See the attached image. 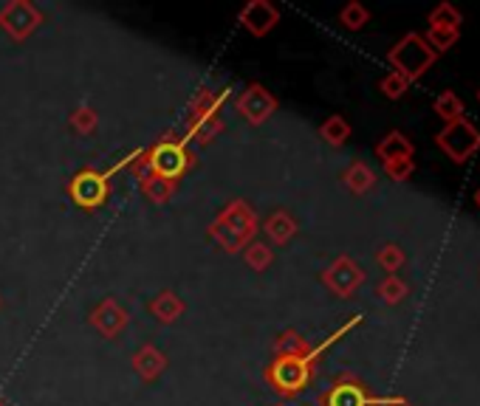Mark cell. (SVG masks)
<instances>
[{
	"instance_id": "5",
	"label": "cell",
	"mask_w": 480,
	"mask_h": 406,
	"mask_svg": "<svg viewBox=\"0 0 480 406\" xmlns=\"http://www.w3.org/2000/svg\"><path fill=\"white\" fill-rule=\"evenodd\" d=\"M384 401H388V398L373 401L371 395H364V390L359 384H342L331 393L328 406H384Z\"/></svg>"
},
{
	"instance_id": "13",
	"label": "cell",
	"mask_w": 480,
	"mask_h": 406,
	"mask_svg": "<svg viewBox=\"0 0 480 406\" xmlns=\"http://www.w3.org/2000/svg\"><path fill=\"white\" fill-rule=\"evenodd\" d=\"M458 37H460V31H444V29H430L427 31V37L424 40L430 43V48L438 54V51H447V48H452L455 43H458Z\"/></svg>"
},
{
	"instance_id": "16",
	"label": "cell",
	"mask_w": 480,
	"mask_h": 406,
	"mask_svg": "<svg viewBox=\"0 0 480 406\" xmlns=\"http://www.w3.org/2000/svg\"><path fill=\"white\" fill-rule=\"evenodd\" d=\"M384 406H413V403L405 401V398H388V401H384Z\"/></svg>"
},
{
	"instance_id": "6",
	"label": "cell",
	"mask_w": 480,
	"mask_h": 406,
	"mask_svg": "<svg viewBox=\"0 0 480 406\" xmlns=\"http://www.w3.org/2000/svg\"><path fill=\"white\" fill-rule=\"evenodd\" d=\"M460 23H464V17L452 4H441L432 9L430 14V29H444V31H460Z\"/></svg>"
},
{
	"instance_id": "12",
	"label": "cell",
	"mask_w": 480,
	"mask_h": 406,
	"mask_svg": "<svg viewBox=\"0 0 480 406\" xmlns=\"http://www.w3.org/2000/svg\"><path fill=\"white\" fill-rule=\"evenodd\" d=\"M322 135H325V142H331V144H342L345 139L351 135V127L345 119H339V116H334V119H328L322 125Z\"/></svg>"
},
{
	"instance_id": "2",
	"label": "cell",
	"mask_w": 480,
	"mask_h": 406,
	"mask_svg": "<svg viewBox=\"0 0 480 406\" xmlns=\"http://www.w3.org/2000/svg\"><path fill=\"white\" fill-rule=\"evenodd\" d=\"M435 144L444 150L449 161L464 164L480 150V130L467 119H458L452 125H444V130L435 135Z\"/></svg>"
},
{
	"instance_id": "1",
	"label": "cell",
	"mask_w": 480,
	"mask_h": 406,
	"mask_svg": "<svg viewBox=\"0 0 480 406\" xmlns=\"http://www.w3.org/2000/svg\"><path fill=\"white\" fill-rule=\"evenodd\" d=\"M435 51L430 48V43L424 40L421 34H405L401 40L390 48V54H388V60H390V65H393V71H398L401 76H407L410 82H415V80H421L430 68H432V63H435Z\"/></svg>"
},
{
	"instance_id": "17",
	"label": "cell",
	"mask_w": 480,
	"mask_h": 406,
	"mask_svg": "<svg viewBox=\"0 0 480 406\" xmlns=\"http://www.w3.org/2000/svg\"><path fill=\"white\" fill-rule=\"evenodd\" d=\"M475 203H477V209H480V186L475 189Z\"/></svg>"
},
{
	"instance_id": "4",
	"label": "cell",
	"mask_w": 480,
	"mask_h": 406,
	"mask_svg": "<svg viewBox=\"0 0 480 406\" xmlns=\"http://www.w3.org/2000/svg\"><path fill=\"white\" fill-rule=\"evenodd\" d=\"M376 152H379V159L388 164V161H398V159H413V142L407 139L405 133H398V130H393V133H388L381 139V144L376 147Z\"/></svg>"
},
{
	"instance_id": "3",
	"label": "cell",
	"mask_w": 480,
	"mask_h": 406,
	"mask_svg": "<svg viewBox=\"0 0 480 406\" xmlns=\"http://www.w3.org/2000/svg\"><path fill=\"white\" fill-rule=\"evenodd\" d=\"M362 280H364V271L348 257H339L328 268V274H325V282H328L339 297H351L356 288L362 285Z\"/></svg>"
},
{
	"instance_id": "14",
	"label": "cell",
	"mask_w": 480,
	"mask_h": 406,
	"mask_svg": "<svg viewBox=\"0 0 480 406\" xmlns=\"http://www.w3.org/2000/svg\"><path fill=\"white\" fill-rule=\"evenodd\" d=\"M413 169H415L413 159H398V161H388V164H384V172H388L393 181H407V178L413 176Z\"/></svg>"
},
{
	"instance_id": "9",
	"label": "cell",
	"mask_w": 480,
	"mask_h": 406,
	"mask_svg": "<svg viewBox=\"0 0 480 406\" xmlns=\"http://www.w3.org/2000/svg\"><path fill=\"white\" fill-rule=\"evenodd\" d=\"M379 297L388 302V305H398L401 299L407 297V282L405 280H398L396 274H390L388 280H384L379 285Z\"/></svg>"
},
{
	"instance_id": "11",
	"label": "cell",
	"mask_w": 480,
	"mask_h": 406,
	"mask_svg": "<svg viewBox=\"0 0 480 406\" xmlns=\"http://www.w3.org/2000/svg\"><path fill=\"white\" fill-rule=\"evenodd\" d=\"M376 263L384 268V271H390V274H396V271L405 265V251H401L398 246H384L379 255H376Z\"/></svg>"
},
{
	"instance_id": "10",
	"label": "cell",
	"mask_w": 480,
	"mask_h": 406,
	"mask_svg": "<svg viewBox=\"0 0 480 406\" xmlns=\"http://www.w3.org/2000/svg\"><path fill=\"white\" fill-rule=\"evenodd\" d=\"M407 88H410V80L407 76H401L398 71H390L381 80V91H384V96H390V99H401V96L407 93Z\"/></svg>"
},
{
	"instance_id": "18",
	"label": "cell",
	"mask_w": 480,
	"mask_h": 406,
	"mask_svg": "<svg viewBox=\"0 0 480 406\" xmlns=\"http://www.w3.org/2000/svg\"><path fill=\"white\" fill-rule=\"evenodd\" d=\"M477 99H480V91H477Z\"/></svg>"
},
{
	"instance_id": "15",
	"label": "cell",
	"mask_w": 480,
	"mask_h": 406,
	"mask_svg": "<svg viewBox=\"0 0 480 406\" xmlns=\"http://www.w3.org/2000/svg\"><path fill=\"white\" fill-rule=\"evenodd\" d=\"M342 23L348 29H362L364 23H368V12H364V6H359V4H351L342 12Z\"/></svg>"
},
{
	"instance_id": "7",
	"label": "cell",
	"mask_w": 480,
	"mask_h": 406,
	"mask_svg": "<svg viewBox=\"0 0 480 406\" xmlns=\"http://www.w3.org/2000/svg\"><path fill=\"white\" fill-rule=\"evenodd\" d=\"M435 113L444 119L447 125L458 122V119H464V102H460V96L452 93V91H444L435 99Z\"/></svg>"
},
{
	"instance_id": "8",
	"label": "cell",
	"mask_w": 480,
	"mask_h": 406,
	"mask_svg": "<svg viewBox=\"0 0 480 406\" xmlns=\"http://www.w3.org/2000/svg\"><path fill=\"white\" fill-rule=\"evenodd\" d=\"M345 181H348L351 192H356V195H362V192H368L373 184H376V176L371 172V167H364V164H353L348 169V176H345Z\"/></svg>"
}]
</instances>
